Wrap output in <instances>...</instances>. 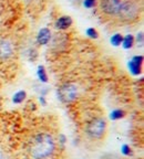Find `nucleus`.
Listing matches in <instances>:
<instances>
[{
	"instance_id": "obj_1",
	"label": "nucleus",
	"mask_w": 144,
	"mask_h": 159,
	"mask_svg": "<svg viewBox=\"0 0 144 159\" xmlns=\"http://www.w3.org/2000/svg\"><path fill=\"white\" fill-rule=\"evenodd\" d=\"M55 149V144L52 136L46 133H41L33 138L31 156L33 159H47L53 154Z\"/></svg>"
},
{
	"instance_id": "obj_2",
	"label": "nucleus",
	"mask_w": 144,
	"mask_h": 159,
	"mask_svg": "<svg viewBox=\"0 0 144 159\" xmlns=\"http://www.w3.org/2000/svg\"><path fill=\"white\" fill-rule=\"evenodd\" d=\"M139 15V6L135 2H133L131 0L121 2L119 12H118V16H119V18L121 20H123V21H133V20L137 19Z\"/></svg>"
},
{
	"instance_id": "obj_3",
	"label": "nucleus",
	"mask_w": 144,
	"mask_h": 159,
	"mask_svg": "<svg viewBox=\"0 0 144 159\" xmlns=\"http://www.w3.org/2000/svg\"><path fill=\"white\" fill-rule=\"evenodd\" d=\"M58 98L65 104L73 102L78 96V87L73 83H65L58 89Z\"/></svg>"
},
{
	"instance_id": "obj_4",
	"label": "nucleus",
	"mask_w": 144,
	"mask_h": 159,
	"mask_svg": "<svg viewBox=\"0 0 144 159\" xmlns=\"http://www.w3.org/2000/svg\"><path fill=\"white\" fill-rule=\"evenodd\" d=\"M105 128H107V123L103 118H94L92 119L91 122L88 124L87 127V133L91 138L99 139L102 138L105 133Z\"/></svg>"
},
{
	"instance_id": "obj_5",
	"label": "nucleus",
	"mask_w": 144,
	"mask_h": 159,
	"mask_svg": "<svg viewBox=\"0 0 144 159\" xmlns=\"http://www.w3.org/2000/svg\"><path fill=\"white\" fill-rule=\"evenodd\" d=\"M121 2V0H101L100 7L105 15L114 16L118 15V12H119Z\"/></svg>"
},
{
	"instance_id": "obj_6",
	"label": "nucleus",
	"mask_w": 144,
	"mask_h": 159,
	"mask_svg": "<svg viewBox=\"0 0 144 159\" xmlns=\"http://www.w3.org/2000/svg\"><path fill=\"white\" fill-rule=\"evenodd\" d=\"M142 64H143V55H135L127 63L129 71L132 75L137 76L142 72Z\"/></svg>"
},
{
	"instance_id": "obj_7",
	"label": "nucleus",
	"mask_w": 144,
	"mask_h": 159,
	"mask_svg": "<svg viewBox=\"0 0 144 159\" xmlns=\"http://www.w3.org/2000/svg\"><path fill=\"white\" fill-rule=\"evenodd\" d=\"M13 53L12 43L7 39L0 40V60L9 59Z\"/></svg>"
},
{
	"instance_id": "obj_8",
	"label": "nucleus",
	"mask_w": 144,
	"mask_h": 159,
	"mask_svg": "<svg viewBox=\"0 0 144 159\" xmlns=\"http://www.w3.org/2000/svg\"><path fill=\"white\" fill-rule=\"evenodd\" d=\"M50 39H51V31L48 28H42L39 30V32L37 34V42L40 45H46L49 43Z\"/></svg>"
},
{
	"instance_id": "obj_9",
	"label": "nucleus",
	"mask_w": 144,
	"mask_h": 159,
	"mask_svg": "<svg viewBox=\"0 0 144 159\" xmlns=\"http://www.w3.org/2000/svg\"><path fill=\"white\" fill-rule=\"evenodd\" d=\"M72 23H73V21H72V18L70 16H62V17L57 19L55 27L58 30H67L68 28L71 27Z\"/></svg>"
},
{
	"instance_id": "obj_10",
	"label": "nucleus",
	"mask_w": 144,
	"mask_h": 159,
	"mask_svg": "<svg viewBox=\"0 0 144 159\" xmlns=\"http://www.w3.org/2000/svg\"><path fill=\"white\" fill-rule=\"evenodd\" d=\"M134 37L132 34H127L125 37H123V40H122V47L125 50H130L133 44H134Z\"/></svg>"
},
{
	"instance_id": "obj_11",
	"label": "nucleus",
	"mask_w": 144,
	"mask_h": 159,
	"mask_svg": "<svg viewBox=\"0 0 144 159\" xmlns=\"http://www.w3.org/2000/svg\"><path fill=\"white\" fill-rule=\"evenodd\" d=\"M26 97H27L26 91H18L12 96V102L15 103V104H21L26 99Z\"/></svg>"
},
{
	"instance_id": "obj_12",
	"label": "nucleus",
	"mask_w": 144,
	"mask_h": 159,
	"mask_svg": "<svg viewBox=\"0 0 144 159\" xmlns=\"http://www.w3.org/2000/svg\"><path fill=\"white\" fill-rule=\"evenodd\" d=\"M37 75H38V79L40 80V82H42V83L48 82V75H47V72H46V69L43 65H39V66H38Z\"/></svg>"
},
{
	"instance_id": "obj_13",
	"label": "nucleus",
	"mask_w": 144,
	"mask_h": 159,
	"mask_svg": "<svg viewBox=\"0 0 144 159\" xmlns=\"http://www.w3.org/2000/svg\"><path fill=\"white\" fill-rule=\"evenodd\" d=\"M122 40H123V35L121 33H115L111 37L110 39V43H111L113 47H119L122 44Z\"/></svg>"
},
{
	"instance_id": "obj_14",
	"label": "nucleus",
	"mask_w": 144,
	"mask_h": 159,
	"mask_svg": "<svg viewBox=\"0 0 144 159\" xmlns=\"http://www.w3.org/2000/svg\"><path fill=\"white\" fill-rule=\"evenodd\" d=\"M124 115H125L124 111H122V109H114V111H112L110 113V119L111 120H118V119L123 118Z\"/></svg>"
},
{
	"instance_id": "obj_15",
	"label": "nucleus",
	"mask_w": 144,
	"mask_h": 159,
	"mask_svg": "<svg viewBox=\"0 0 144 159\" xmlns=\"http://www.w3.org/2000/svg\"><path fill=\"white\" fill-rule=\"evenodd\" d=\"M85 34L89 38H91V39H98L99 38V33H98V31L94 28H88L85 30Z\"/></svg>"
},
{
	"instance_id": "obj_16",
	"label": "nucleus",
	"mask_w": 144,
	"mask_h": 159,
	"mask_svg": "<svg viewBox=\"0 0 144 159\" xmlns=\"http://www.w3.org/2000/svg\"><path fill=\"white\" fill-rule=\"evenodd\" d=\"M97 5V0H83V7L85 9H92Z\"/></svg>"
},
{
	"instance_id": "obj_17",
	"label": "nucleus",
	"mask_w": 144,
	"mask_h": 159,
	"mask_svg": "<svg viewBox=\"0 0 144 159\" xmlns=\"http://www.w3.org/2000/svg\"><path fill=\"white\" fill-rule=\"evenodd\" d=\"M121 152L124 156H131L132 155V149H131V147L129 146V145H127V144H124V145H122V147H121Z\"/></svg>"
},
{
	"instance_id": "obj_18",
	"label": "nucleus",
	"mask_w": 144,
	"mask_h": 159,
	"mask_svg": "<svg viewBox=\"0 0 144 159\" xmlns=\"http://www.w3.org/2000/svg\"><path fill=\"white\" fill-rule=\"evenodd\" d=\"M134 40H137V42L140 43V44H143V32H139L137 34V38Z\"/></svg>"
},
{
	"instance_id": "obj_19",
	"label": "nucleus",
	"mask_w": 144,
	"mask_h": 159,
	"mask_svg": "<svg viewBox=\"0 0 144 159\" xmlns=\"http://www.w3.org/2000/svg\"><path fill=\"white\" fill-rule=\"evenodd\" d=\"M59 142L61 145H65L67 143V137H65V134H60L59 135Z\"/></svg>"
},
{
	"instance_id": "obj_20",
	"label": "nucleus",
	"mask_w": 144,
	"mask_h": 159,
	"mask_svg": "<svg viewBox=\"0 0 144 159\" xmlns=\"http://www.w3.org/2000/svg\"><path fill=\"white\" fill-rule=\"evenodd\" d=\"M39 101H40V103H41L42 106H46V105H47V101H46V98H45L43 95H41V96L39 97Z\"/></svg>"
},
{
	"instance_id": "obj_21",
	"label": "nucleus",
	"mask_w": 144,
	"mask_h": 159,
	"mask_svg": "<svg viewBox=\"0 0 144 159\" xmlns=\"http://www.w3.org/2000/svg\"><path fill=\"white\" fill-rule=\"evenodd\" d=\"M70 1H74V0H70Z\"/></svg>"
}]
</instances>
